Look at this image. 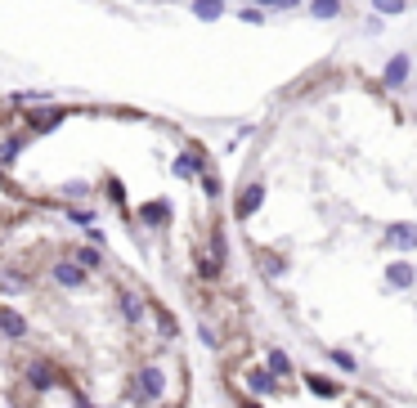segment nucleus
<instances>
[{
	"instance_id": "1",
	"label": "nucleus",
	"mask_w": 417,
	"mask_h": 408,
	"mask_svg": "<svg viewBox=\"0 0 417 408\" xmlns=\"http://www.w3.org/2000/svg\"><path fill=\"white\" fill-rule=\"evenodd\" d=\"M50 283H54V288H63V292H81L85 283H90V274H85L81 265H72V261H54L50 265Z\"/></svg>"
},
{
	"instance_id": "2",
	"label": "nucleus",
	"mask_w": 417,
	"mask_h": 408,
	"mask_svg": "<svg viewBox=\"0 0 417 408\" xmlns=\"http://www.w3.org/2000/svg\"><path fill=\"white\" fill-rule=\"evenodd\" d=\"M117 310H121V323H126V328H139V323H144V314H149V305H144V296H139V292L121 288V292H117Z\"/></svg>"
},
{
	"instance_id": "3",
	"label": "nucleus",
	"mask_w": 417,
	"mask_h": 408,
	"mask_svg": "<svg viewBox=\"0 0 417 408\" xmlns=\"http://www.w3.org/2000/svg\"><path fill=\"white\" fill-rule=\"evenodd\" d=\"M63 108H32V113H27V126L32 130H54V126H63Z\"/></svg>"
},
{
	"instance_id": "4",
	"label": "nucleus",
	"mask_w": 417,
	"mask_h": 408,
	"mask_svg": "<svg viewBox=\"0 0 417 408\" xmlns=\"http://www.w3.org/2000/svg\"><path fill=\"white\" fill-rule=\"evenodd\" d=\"M72 265H81L85 274H90V269H104V252H99L94 242H90V247L81 242V247H72Z\"/></svg>"
},
{
	"instance_id": "5",
	"label": "nucleus",
	"mask_w": 417,
	"mask_h": 408,
	"mask_svg": "<svg viewBox=\"0 0 417 408\" xmlns=\"http://www.w3.org/2000/svg\"><path fill=\"white\" fill-rule=\"evenodd\" d=\"M261 197H265V189H261V184H251V189H242V197H238V216L247 220V216L256 211V206H261Z\"/></svg>"
},
{
	"instance_id": "6",
	"label": "nucleus",
	"mask_w": 417,
	"mask_h": 408,
	"mask_svg": "<svg viewBox=\"0 0 417 408\" xmlns=\"http://www.w3.org/2000/svg\"><path fill=\"white\" fill-rule=\"evenodd\" d=\"M390 238L399 247H417V225H390Z\"/></svg>"
},
{
	"instance_id": "7",
	"label": "nucleus",
	"mask_w": 417,
	"mask_h": 408,
	"mask_svg": "<svg viewBox=\"0 0 417 408\" xmlns=\"http://www.w3.org/2000/svg\"><path fill=\"white\" fill-rule=\"evenodd\" d=\"M18 148H23V140H18V135H9V140L0 144V166H5V162H14V157H18Z\"/></svg>"
},
{
	"instance_id": "8",
	"label": "nucleus",
	"mask_w": 417,
	"mask_h": 408,
	"mask_svg": "<svg viewBox=\"0 0 417 408\" xmlns=\"http://www.w3.org/2000/svg\"><path fill=\"white\" fill-rule=\"evenodd\" d=\"M269 373H283V377L292 373V364H287V354H283V350H269Z\"/></svg>"
},
{
	"instance_id": "9",
	"label": "nucleus",
	"mask_w": 417,
	"mask_h": 408,
	"mask_svg": "<svg viewBox=\"0 0 417 408\" xmlns=\"http://www.w3.org/2000/svg\"><path fill=\"white\" fill-rule=\"evenodd\" d=\"M310 381V390H318V395H337V381H328V377H305Z\"/></svg>"
},
{
	"instance_id": "10",
	"label": "nucleus",
	"mask_w": 417,
	"mask_h": 408,
	"mask_svg": "<svg viewBox=\"0 0 417 408\" xmlns=\"http://www.w3.org/2000/svg\"><path fill=\"white\" fill-rule=\"evenodd\" d=\"M314 14L318 18H332V14H341V5H337V0H314Z\"/></svg>"
},
{
	"instance_id": "11",
	"label": "nucleus",
	"mask_w": 417,
	"mask_h": 408,
	"mask_svg": "<svg viewBox=\"0 0 417 408\" xmlns=\"http://www.w3.org/2000/svg\"><path fill=\"white\" fill-rule=\"evenodd\" d=\"M193 9H198L202 18H216V14H220V0H198V5H193Z\"/></svg>"
},
{
	"instance_id": "12",
	"label": "nucleus",
	"mask_w": 417,
	"mask_h": 408,
	"mask_svg": "<svg viewBox=\"0 0 417 408\" xmlns=\"http://www.w3.org/2000/svg\"><path fill=\"white\" fill-rule=\"evenodd\" d=\"M390 274H395V288H409V283H413V269L409 265H395Z\"/></svg>"
},
{
	"instance_id": "13",
	"label": "nucleus",
	"mask_w": 417,
	"mask_h": 408,
	"mask_svg": "<svg viewBox=\"0 0 417 408\" xmlns=\"http://www.w3.org/2000/svg\"><path fill=\"white\" fill-rule=\"evenodd\" d=\"M144 220H149V225H162V220H166V206H144Z\"/></svg>"
},
{
	"instance_id": "14",
	"label": "nucleus",
	"mask_w": 417,
	"mask_h": 408,
	"mask_svg": "<svg viewBox=\"0 0 417 408\" xmlns=\"http://www.w3.org/2000/svg\"><path fill=\"white\" fill-rule=\"evenodd\" d=\"M332 364H337V368H346V373H354V359H350L346 350H332Z\"/></svg>"
}]
</instances>
